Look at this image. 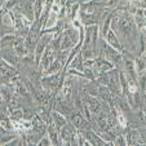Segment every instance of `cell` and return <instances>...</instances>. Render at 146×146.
Masks as SVG:
<instances>
[{"label":"cell","mask_w":146,"mask_h":146,"mask_svg":"<svg viewBox=\"0 0 146 146\" xmlns=\"http://www.w3.org/2000/svg\"><path fill=\"white\" fill-rule=\"evenodd\" d=\"M116 119H118V123L120 124V127H121V128H127V125H128V120H127V118L124 116V114H121L120 111H119V113L116 114Z\"/></svg>","instance_id":"cell-15"},{"label":"cell","mask_w":146,"mask_h":146,"mask_svg":"<svg viewBox=\"0 0 146 146\" xmlns=\"http://www.w3.org/2000/svg\"><path fill=\"white\" fill-rule=\"evenodd\" d=\"M136 1H138V0H136Z\"/></svg>","instance_id":"cell-20"},{"label":"cell","mask_w":146,"mask_h":146,"mask_svg":"<svg viewBox=\"0 0 146 146\" xmlns=\"http://www.w3.org/2000/svg\"><path fill=\"white\" fill-rule=\"evenodd\" d=\"M142 111H143V114L146 115V92H145V94H143V97H142Z\"/></svg>","instance_id":"cell-18"},{"label":"cell","mask_w":146,"mask_h":146,"mask_svg":"<svg viewBox=\"0 0 146 146\" xmlns=\"http://www.w3.org/2000/svg\"><path fill=\"white\" fill-rule=\"evenodd\" d=\"M142 14H143V17L146 18V9H143V12H142Z\"/></svg>","instance_id":"cell-19"},{"label":"cell","mask_w":146,"mask_h":146,"mask_svg":"<svg viewBox=\"0 0 146 146\" xmlns=\"http://www.w3.org/2000/svg\"><path fill=\"white\" fill-rule=\"evenodd\" d=\"M17 4H18V0H8V3H7V9H8V11H11L12 8H14V7L17 5Z\"/></svg>","instance_id":"cell-17"},{"label":"cell","mask_w":146,"mask_h":146,"mask_svg":"<svg viewBox=\"0 0 146 146\" xmlns=\"http://www.w3.org/2000/svg\"><path fill=\"white\" fill-rule=\"evenodd\" d=\"M86 101L88 108L92 110L93 114H98L102 110V102H100L98 98H96V96H92V94H86ZM86 104V102H84Z\"/></svg>","instance_id":"cell-3"},{"label":"cell","mask_w":146,"mask_h":146,"mask_svg":"<svg viewBox=\"0 0 146 146\" xmlns=\"http://www.w3.org/2000/svg\"><path fill=\"white\" fill-rule=\"evenodd\" d=\"M69 116H70V121H71L72 127H75V128H80V129L88 128V121L84 120L83 115H82V114H80L78 110H74Z\"/></svg>","instance_id":"cell-2"},{"label":"cell","mask_w":146,"mask_h":146,"mask_svg":"<svg viewBox=\"0 0 146 146\" xmlns=\"http://www.w3.org/2000/svg\"><path fill=\"white\" fill-rule=\"evenodd\" d=\"M114 145H128L125 135H118L114 138Z\"/></svg>","instance_id":"cell-16"},{"label":"cell","mask_w":146,"mask_h":146,"mask_svg":"<svg viewBox=\"0 0 146 146\" xmlns=\"http://www.w3.org/2000/svg\"><path fill=\"white\" fill-rule=\"evenodd\" d=\"M58 16H60L58 13H54V12H49V14L47 16V21H45V23H44V26H43V29H44V30H47V29L54 27V25L57 23V21H58Z\"/></svg>","instance_id":"cell-10"},{"label":"cell","mask_w":146,"mask_h":146,"mask_svg":"<svg viewBox=\"0 0 146 146\" xmlns=\"http://www.w3.org/2000/svg\"><path fill=\"white\" fill-rule=\"evenodd\" d=\"M50 116H52V119H53V124H54L58 129H61L64 125L67 124L65 115L62 113H60V111H53V113L50 114Z\"/></svg>","instance_id":"cell-7"},{"label":"cell","mask_w":146,"mask_h":146,"mask_svg":"<svg viewBox=\"0 0 146 146\" xmlns=\"http://www.w3.org/2000/svg\"><path fill=\"white\" fill-rule=\"evenodd\" d=\"M3 26H5V27H14L16 26V19H14L13 14L11 13L3 14Z\"/></svg>","instance_id":"cell-12"},{"label":"cell","mask_w":146,"mask_h":146,"mask_svg":"<svg viewBox=\"0 0 146 146\" xmlns=\"http://www.w3.org/2000/svg\"><path fill=\"white\" fill-rule=\"evenodd\" d=\"M105 39H106V43H108L109 45H111L113 48H115L116 50H119V52H121V50H123V47H121L119 39L115 36L113 29H110V30H109V33H108V35H106Z\"/></svg>","instance_id":"cell-6"},{"label":"cell","mask_w":146,"mask_h":146,"mask_svg":"<svg viewBox=\"0 0 146 146\" xmlns=\"http://www.w3.org/2000/svg\"><path fill=\"white\" fill-rule=\"evenodd\" d=\"M137 84H138V88H140L141 91L146 92V72L145 74H142V75H138Z\"/></svg>","instance_id":"cell-14"},{"label":"cell","mask_w":146,"mask_h":146,"mask_svg":"<svg viewBox=\"0 0 146 146\" xmlns=\"http://www.w3.org/2000/svg\"><path fill=\"white\" fill-rule=\"evenodd\" d=\"M43 11V0H35L34 3V12H35V19H39Z\"/></svg>","instance_id":"cell-13"},{"label":"cell","mask_w":146,"mask_h":146,"mask_svg":"<svg viewBox=\"0 0 146 146\" xmlns=\"http://www.w3.org/2000/svg\"><path fill=\"white\" fill-rule=\"evenodd\" d=\"M57 129L58 128L56 127L53 123H49V125H48V129H47V132H48V136H49V138L52 140V143L53 145H60L61 143V141H60V133H57Z\"/></svg>","instance_id":"cell-9"},{"label":"cell","mask_w":146,"mask_h":146,"mask_svg":"<svg viewBox=\"0 0 146 146\" xmlns=\"http://www.w3.org/2000/svg\"><path fill=\"white\" fill-rule=\"evenodd\" d=\"M125 137H127L128 145H145L143 140L141 138V133L138 129H131L125 135Z\"/></svg>","instance_id":"cell-5"},{"label":"cell","mask_w":146,"mask_h":146,"mask_svg":"<svg viewBox=\"0 0 146 146\" xmlns=\"http://www.w3.org/2000/svg\"><path fill=\"white\" fill-rule=\"evenodd\" d=\"M135 65H136V70H137L138 75H142L146 72V57L145 56H141L140 58H137L135 61Z\"/></svg>","instance_id":"cell-11"},{"label":"cell","mask_w":146,"mask_h":146,"mask_svg":"<svg viewBox=\"0 0 146 146\" xmlns=\"http://www.w3.org/2000/svg\"><path fill=\"white\" fill-rule=\"evenodd\" d=\"M12 48H13L14 52H16L19 57H25V56L29 54L27 44H26V40L22 36H17V38L14 39L13 44H12Z\"/></svg>","instance_id":"cell-1"},{"label":"cell","mask_w":146,"mask_h":146,"mask_svg":"<svg viewBox=\"0 0 146 146\" xmlns=\"http://www.w3.org/2000/svg\"><path fill=\"white\" fill-rule=\"evenodd\" d=\"M83 58L84 57H83L82 53H78L69 64H67V66H69L70 69H75V70H79V71H83V69H84V67H83V64H84Z\"/></svg>","instance_id":"cell-8"},{"label":"cell","mask_w":146,"mask_h":146,"mask_svg":"<svg viewBox=\"0 0 146 146\" xmlns=\"http://www.w3.org/2000/svg\"><path fill=\"white\" fill-rule=\"evenodd\" d=\"M1 57H3V60L5 61V62H8L9 65H14V66H16V65L18 64L19 56L14 52L13 48H11V49L3 48V50H1Z\"/></svg>","instance_id":"cell-4"}]
</instances>
